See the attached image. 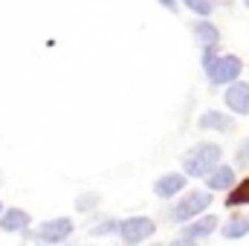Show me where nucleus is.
Masks as SVG:
<instances>
[{
	"mask_svg": "<svg viewBox=\"0 0 249 246\" xmlns=\"http://www.w3.org/2000/svg\"><path fill=\"white\" fill-rule=\"evenodd\" d=\"M220 157H223V151L217 148V145H212V142H200V145H194L191 151H188L186 157V174L188 177H206L214 165H220Z\"/></svg>",
	"mask_w": 249,
	"mask_h": 246,
	"instance_id": "1",
	"label": "nucleus"
},
{
	"mask_svg": "<svg viewBox=\"0 0 249 246\" xmlns=\"http://www.w3.org/2000/svg\"><path fill=\"white\" fill-rule=\"evenodd\" d=\"M209 203H212V194L209 191H188L186 197L174 206V211H171V220L174 223H186V220H194L200 211H206L209 209Z\"/></svg>",
	"mask_w": 249,
	"mask_h": 246,
	"instance_id": "2",
	"label": "nucleus"
},
{
	"mask_svg": "<svg viewBox=\"0 0 249 246\" xmlns=\"http://www.w3.org/2000/svg\"><path fill=\"white\" fill-rule=\"evenodd\" d=\"M241 70H244V61L238 55H217V61L212 64L206 72H209L212 84H232V81H238Z\"/></svg>",
	"mask_w": 249,
	"mask_h": 246,
	"instance_id": "3",
	"label": "nucleus"
},
{
	"mask_svg": "<svg viewBox=\"0 0 249 246\" xmlns=\"http://www.w3.org/2000/svg\"><path fill=\"white\" fill-rule=\"evenodd\" d=\"M154 232H157V226H154L151 217H127V220H122V226H119V235H122L124 244H142Z\"/></svg>",
	"mask_w": 249,
	"mask_h": 246,
	"instance_id": "4",
	"label": "nucleus"
},
{
	"mask_svg": "<svg viewBox=\"0 0 249 246\" xmlns=\"http://www.w3.org/2000/svg\"><path fill=\"white\" fill-rule=\"evenodd\" d=\"M72 235V220L70 217H55V220H47L41 223V229L32 235L35 241H44V244H61Z\"/></svg>",
	"mask_w": 249,
	"mask_h": 246,
	"instance_id": "5",
	"label": "nucleus"
},
{
	"mask_svg": "<svg viewBox=\"0 0 249 246\" xmlns=\"http://www.w3.org/2000/svg\"><path fill=\"white\" fill-rule=\"evenodd\" d=\"M226 107L238 116H249V84H229L226 90Z\"/></svg>",
	"mask_w": 249,
	"mask_h": 246,
	"instance_id": "6",
	"label": "nucleus"
},
{
	"mask_svg": "<svg viewBox=\"0 0 249 246\" xmlns=\"http://www.w3.org/2000/svg\"><path fill=\"white\" fill-rule=\"evenodd\" d=\"M200 130H220V133H229V130H235V119L232 116H226V113H217V110H206L200 119Z\"/></svg>",
	"mask_w": 249,
	"mask_h": 246,
	"instance_id": "7",
	"label": "nucleus"
},
{
	"mask_svg": "<svg viewBox=\"0 0 249 246\" xmlns=\"http://www.w3.org/2000/svg\"><path fill=\"white\" fill-rule=\"evenodd\" d=\"M206 183H209V191H226L235 185V171L229 165H214L206 174Z\"/></svg>",
	"mask_w": 249,
	"mask_h": 246,
	"instance_id": "8",
	"label": "nucleus"
},
{
	"mask_svg": "<svg viewBox=\"0 0 249 246\" xmlns=\"http://www.w3.org/2000/svg\"><path fill=\"white\" fill-rule=\"evenodd\" d=\"M183 188H186V177H183V174H165V177H160L157 185H154L157 197H162V200H171V197L180 194Z\"/></svg>",
	"mask_w": 249,
	"mask_h": 246,
	"instance_id": "9",
	"label": "nucleus"
},
{
	"mask_svg": "<svg viewBox=\"0 0 249 246\" xmlns=\"http://www.w3.org/2000/svg\"><path fill=\"white\" fill-rule=\"evenodd\" d=\"M217 229V217H212V214H206V217H200V220H194V223H188L186 229H183V241H200V238H206V235H212Z\"/></svg>",
	"mask_w": 249,
	"mask_h": 246,
	"instance_id": "10",
	"label": "nucleus"
},
{
	"mask_svg": "<svg viewBox=\"0 0 249 246\" xmlns=\"http://www.w3.org/2000/svg\"><path fill=\"white\" fill-rule=\"evenodd\" d=\"M26 226H29V214L23 209H9L0 214V229L6 232H26Z\"/></svg>",
	"mask_w": 249,
	"mask_h": 246,
	"instance_id": "11",
	"label": "nucleus"
},
{
	"mask_svg": "<svg viewBox=\"0 0 249 246\" xmlns=\"http://www.w3.org/2000/svg\"><path fill=\"white\" fill-rule=\"evenodd\" d=\"M194 38H197L203 47H209V44H217V41H220V32H217V26H212V23L203 18V20L194 23Z\"/></svg>",
	"mask_w": 249,
	"mask_h": 246,
	"instance_id": "12",
	"label": "nucleus"
},
{
	"mask_svg": "<svg viewBox=\"0 0 249 246\" xmlns=\"http://www.w3.org/2000/svg\"><path fill=\"white\" fill-rule=\"evenodd\" d=\"M220 235L223 238H229V241H235V238H244L249 235V214H241V217H232L223 229H220Z\"/></svg>",
	"mask_w": 249,
	"mask_h": 246,
	"instance_id": "13",
	"label": "nucleus"
},
{
	"mask_svg": "<svg viewBox=\"0 0 249 246\" xmlns=\"http://www.w3.org/2000/svg\"><path fill=\"white\" fill-rule=\"evenodd\" d=\"M249 203V177L247 180H241V185H235L232 191H229V197H226V206L229 209H235V206H247Z\"/></svg>",
	"mask_w": 249,
	"mask_h": 246,
	"instance_id": "14",
	"label": "nucleus"
},
{
	"mask_svg": "<svg viewBox=\"0 0 249 246\" xmlns=\"http://www.w3.org/2000/svg\"><path fill=\"white\" fill-rule=\"evenodd\" d=\"M188 9H194V15H200V18H206V15H212V9H214V0H183Z\"/></svg>",
	"mask_w": 249,
	"mask_h": 246,
	"instance_id": "15",
	"label": "nucleus"
},
{
	"mask_svg": "<svg viewBox=\"0 0 249 246\" xmlns=\"http://www.w3.org/2000/svg\"><path fill=\"white\" fill-rule=\"evenodd\" d=\"M99 206V194H81L78 200H75V209L78 211H90V209H96Z\"/></svg>",
	"mask_w": 249,
	"mask_h": 246,
	"instance_id": "16",
	"label": "nucleus"
},
{
	"mask_svg": "<svg viewBox=\"0 0 249 246\" xmlns=\"http://www.w3.org/2000/svg\"><path fill=\"white\" fill-rule=\"evenodd\" d=\"M235 165H238V168H249V139L241 142V148H238V154H235Z\"/></svg>",
	"mask_w": 249,
	"mask_h": 246,
	"instance_id": "17",
	"label": "nucleus"
},
{
	"mask_svg": "<svg viewBox=\"0 0 249 246\" xmlns=\"http://www.w3.org/2000/svg\"><path fill=\"white\" fill-rule=\"evenodd\" d=\"M119 226L122 223H116V220H105V223L93 226V235H110V232H119Z\"/></svg>",
	"mask_w": 249,
	"mask_h": 246,
	"instance_id": "18",
	"label": "nucleus"
},
{
	"mask_svg": "<svg viewBox=\"0 0 249 246\" xmlns=\"http://www.w3.org/2000/svg\"><path fill=\"white\" fill-rule=\"evenodd\" d=\"M214 61H217V44H209V47L203 50V67L209 70Z\"/></svg>",
	"mask_w": 249,
	"mask_h": 246,
	"instance_id": "19",
	"label": "nucleus"
},
{
	"mask_svg": "<svg viewBox=\"0 0 249 246\" xmlns=\"http://www.w3.org/2000/svg\"><path fill=\"white\" fill-rule=\"evenodd\" d=\"M157 3H160V6H165L171 15H177V9H180V6H177V0H157Z\"/></svg>",
	"mask_w": 249,
	"mask_h": 246,
	"instance_id": "20",
	"label": "nucleus"
},
{
	"mask_svg": "<svg viewBox=\"0 0 249 246\" xmlns=\"http://www.w3.org/2000/svg\"><path fill=\"white\" fill-rule=\"evenodd\" d=\"M247 6H249V0H247Z\"/></svg>",
	"mask_w": 249,
	"mask_h": 246,
	"instance_id": "21",
	"label": "nucleus"
},
{
	"mask_svg": "<svg viewBox=\"0 0 249 246\" xmlns=\"http://www.w3.org/2000/svg\"><path fill=\"white\" fill-rule=\"evenodd\" d=\"M0 209H3V206H0Z\"/></svg>",
	"mask_w": 249,
	"mask_h": 246,
	"instance_id": "22",
	"label": "nucleus"
}]
</instances>
